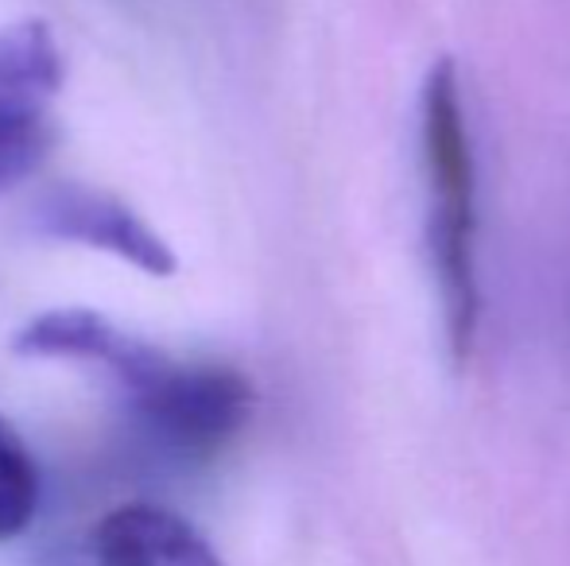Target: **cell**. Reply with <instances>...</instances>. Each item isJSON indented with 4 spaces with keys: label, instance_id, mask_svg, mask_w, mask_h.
Wrapping results in <instances>:
<instances>
[{
    "label": "cell",
    "instance_id": "6da1fadb",
    "mask_svg": "<svg viewBox=\"0 0 570 566\" xmlns=\"http://www.w3.org/2000/svg\"><path fill=\"white\" fill-rule=\"evenodd\" d=\"M70 361H101L120 380L140 424L171 450L206 458L240 435L253 416V388L226 365H183L164 349L128 338L98 310H78L62 334Z\"/></svg>",
    "mask_w": 570,
    "mask_h": 566
},
{
    "label": "cell",
    "instance_id": "7a4b0ae2",
    "mask_svg": "<svg viewBox=\"0 0 570 566\" xmlns=\"http://www.w3.org/2000/svg\"><path fill=\"white\" fill-rule=\"evenodd\" d=\"M420 151L428 179V249L435 272L439 315L451 361L473 354L481 322L478 280V167L465 121L462 78L451 59H439L420 98Z\"/></svg>",
    "mask_w": 570,
    "mask_h": 566
},
{
    "label": "cell",
    "instance_id": "3957f363",
    "mask_svg": "<svg viewBox=\"0 0 570 566\" xmlns=\"http://www.w3.org/2000/svg\"><path fill=\"white\" fill-rule=\"evenodd\" d=\"M62 82L59 47L39 20L0 31V187L39 159L47 101Z\"/></svg>",
    "mask_w": 570,
    "mask_h": 566
},
{
    "label": "cell",
    "instance_id": "277c9868",
    "mask_svg": "<svg viewBox=\"0 0 570 566\" xmlns=\"http://www.w3.org/2000/svg\"><path fill=\"white\" fill-rule=\"evenodd\" d=\"M31 229L55 241H75L86 249L114 252V257L136 265L148 276H171L175 252L167 241L140 221V214L128 210L120 198L90 187H55L31 206Z\"/></svg>",
    "mask_w": 570,
    "mask_h": 566
},
{
    "label": "cell",
    "instance_id": "5b68a950",
    "mask_svg": "<svg viewBox=\"0 0 570 566\" xmlns=\"http://www.w3.org/2000/svg\"><path fill=\"white\" fill-rule=\"evenodd\" d=\"M94 555L101 566H222L195 524L156 505L109 513L94 532Z\"/></svg>",
    "mask_w": 570,
    "mask_h": 566
},
{
    "label": "cell",
    "instance_id": "8992f818",
    "mask_svg": "<svg viewBox=\"0 0 570 566\" xmlns=\"http://www.w3.org/2000/svg\"><path fill=\"white\" fill-rule=\"evenodd\" d=\"M39 505V469L28 446L0 419V539L20 536Z\"/></svg>",
    "mask_w": 570,
    "mask_h": 566
}]
</instances>
